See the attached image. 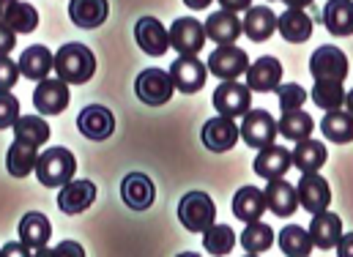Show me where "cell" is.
Wrapping results in <instances>:
<instances>
[{
	"label": "cell",
	"instance_id": "1f68e13d",
	"mask_svg": "<svg viewBox=\"0 0 353 257\" xmlns=\"http://www.w3.org/2000/svg\"><path fill=\"white\" fill-rule=\"evenodd\" d=\"M323 25L332 36H351L353 28V6L351 0H329L323 6Z\"/></svg>",
	"mask_w": 353,
	"mask_h": 257
},
{
	"label": "cell",
	"instance_id": "83f0119b",
	"mask_svg": "<svg viewBox=\"0 0 353 257\" xmlns=\"http://www.w3.org/2000/svg\"><path fill=\"white\" fill-rule=\"evenodd\" d=\"M265 211L263 203V192L258 186H241L236 194H233V216L241 219V222H261Z\"/></svg>",
	"mask_w": 353,
	"mask_h": 257
},
{
	"label": "cell",
	"instance_id": "52a82bcc",
	"mask_svg": "<svg viewBox=\"0 0 353 257\" xmlns=\"http://www.w3.org/2000/svg\"><path fill=\"white\" fill-rule=\"evenodd\" d=\"M239 137L250 148H258V151L268 148V145H274V137H276V121L265 110H250L239 126Z\"/></svg>",
	"mask_w": 353,
	"mask_h": 257
},
{
	"label": "cell",
	"instance_id": "74e56055",
	"mask_svg": "<svg viewBox=\"0 0 353 257\" xmlns=\"http://www.w3.org/2000/svg\"><path fill=\"white\" fill-rule=\"evenodd\" d=\"M241 247L250 255H263L274 247V230L263 222H250L247 230L241 233Z\"/></svg>",
	"mask_w": 353,
	"mask_h": 257
},
{
	"label": "cell",
	"instance_id": "cb8c5ba5",
	"mask_svg": "<svg viewBox=\"0 0 353 257\" xmlns=\"http://www.w3.org/2000/svg\"><path fill=\"white\" fill-rule=\"evenodd\" d=\"M255 175H261L265 181H276V178H285V172L290 170V151L282 148V145H268L261 148L258 159H255Z\"/></svg>",
	"mask_w": 353,
	"mask_h": 257
},
{
	"label": "cell",
	"instance_id": "484cf974",
	"mask_svg": "<svg viewBox=\"0 0 353 257\" xmlns=\"http://www.w3.org/2000/svg\"><path fill=\"white\" fill-rule=\"evenodd\" d=\"M241 30L252 39V41H268L276 30V14L268 8V6H250L247 8V17L241 22Z\"/></svg>",
	"mask_w": 353,
	"mask_h": 257
},
{
	"label": "cell",
	"instance_id": "4dcf8cb0",
	"mask_svg": "<svg viewBox=\"0 0 353 257\" xmlns=\"http://www.w3.org/2000/svg\"><path fill=\"white\" fill-rule=\"evenodd\" d=\"M315 129V121L304 112V110H290V112H282V118L276 121V134H282L285 140L290 143H299V140H307Z\"/></svg>",
	"mask_w": 353,
	"mask_h": 257
},
{
	"label": "cell",
	"instance_id": "d590c367",
	"mask_svg": "<svg viewBox=\"0 0 353 257\" xmlns=\"http://www.w3.org/2000/svg\"><path fill=\"white\" fill-rule=\"evenodd\" d=\"M279 249L285 252V257H310L312 255V241H310L304 227L288 225L279 233Z\"/></svg>",
	"mask_w": 353,
	"mask_h": 257
},
{
	"label": "cell",
	"instance_id": "8d00e7d4",
	"mask_svg": "<svg viewBox=\"0 0 353 257\" xmlns=\"http://www.w3.org/2000/svg\"><path fill=\"white\" fill-rule=\"evenodd\" d=\"M3 25H6L11 33H33L36 25H39V11H36V6L17 0V3L8 8Z\"/></svg>",
	"mask_w": 353,
	"mask_h": 257
},
{
	"label": "cell",
	"instance_id": "3957f363",
	"mask_svg": "<svg viewBox=\"0 0 353 257\" xmlns=\"http://www.w3.org/2000/svg\"><path fill=\"white\" fill-rule=\"evenodd\" d=\"M178 222L189 233H205L216 222V205L205 192H189L178 203Z\"/></svg>",
	"mask_w": 353,
	"mask_h": 257
},
{
	"label": "cell",
	"instance_id": "5bb4252c",
	"mask_svg": "<svg viewBox=\"0 0 353 257\" xmlns=\"http://www.w3.org/2000/svg\"><path fill=\"white\" fill-rule=\"evenodd\" d=\"M69 85L63 80H41L36 90H33V107L41 112V115H61L66 107H69Z\"/></svg>",
	"mask_w": 353,
	"mask_h": 257
},
{
	"label": "cell",
	"instance_id": "7dc6e473",
	"mask_svg": "<svg viewBox=\"0 0 353 257\" xmlns=\"http://www.w3.org/2000/svg\"><path fill=\"white\" fill-rule=\"evenodd\" d=\"M334 249H337V252H340V257H351V255H353V236H351V233H348V236H345V233H343V236H340V241H337V247H334Z\"/></svg>",
	"mask_w": 353,
	"mask_h": 257
},
{
	"label": "cell",
	"instance_id": "603a6c76",
	"mask_svg": "<svg viewBox=\"0 0 353 257\" xmlns=\"http://www.w3.org/2000/svg\"><path fill=\"white\" fill-rule=\"evenodd\" d=\"M50 236H52V225L44 214L39 211H30L22 216L19 222V244H25L28 249H41L50 244Z\"/></svg>",
	"mask_w": 353,
	"mask_h": 257
},
{
	"label": "cell",
	"instance_id": "7bdbcfd3",
	"mask_svg": "<svg viewBox=\"0 0 353 257\" xmlns=\"http://www.w3.org/2000/svg\"><path fill=\"white\" fill-rule=\"evenodd\" d=\"M55 255L58 257H85V249H83V244H77V241H61V244L55 247Z\"/></svg>",
	"mask_w": 353,
	"mask_h": 257
},
{
	"label": "cell",
	"instance_id": "f35d334b",
	"mask_svg": "<svg viewBox=\"0 0 353 257\" xmlns=\"http://www.w3.org/2000/svg\"><path fill=\"white\" fill-rule=\"evenodd\" d=\"M312 101L321 107V110H326V112H332V110H340L343 104H345V88L343 83H315L312 88Z\"/></svg>",
	"mask_w": 353,
	"mask_h": 257
},
{
	"label": "cell",
	"instance_id": "9c48e42d",
	"mask_svg": "<svg viewBox=\"0 0 353 257\" xmlns=\"http://www.w3.org/2000/svg\"><path fill=\"white\" fill-rule=\"evenodd\" d=\"M296 197H299V205H304V211H310V214L329 211V203H332L329 181L318 172H304L296 186Z\"/></svg>",
	"mask_w": 353,
	"mask_h": 257
},
{
	"label": "cell",
	"instance_id": "8fae6325",
	"mask_svg": "<svg viewBox=\"0 0 353 257\" xmlns=\"http://www.w3.org/2000/svg\"><path fill=\"white\" fill-rule=\"evenodd\" d=\"M168 41H170V47H176L178 55H197L205 47V30L197 19L181 17L168 30Z\"/></svg>",
	"mask_w": 353,
	"mask_h": 257
},
{
	"label": "cell",
	"instance_id": "60d3db41",
	"mask_svg": "<svg viewBox=\"0 0 353 257\" xmlns=\"http://www.w3.org/2000/svg\"><path fill=\"white\" fill-rule=\"evenodd\" d=\"M17 118H19V101H17V96H11V90H0V132L3 129H11Z\"/></svg>",
	"mask_w": 353,
	"mask_h": 257
},
{
	"label": "cell",
	"instance_id": "681fc988",
	"mask_svg": "<svg viewBox=\"0 0 353 257\" xmlns=\"http://www.w3.org/2000/svg\"><path fill=\"white\" fill-rule=\"evenodd\" d=\"M282 3H285L288 8H307L312 0H282Z\"/></svg>",
	"mask_w": 353,
	"mask_h": 257
},
{
	"label": "cell",
	"instance_id": "d6a6232c",
	"mask_svg": "<svg viewBox=\"0 0 353 257\" xmlns=\"http://www.w3.org/2000/svg\"><path fill=\"white\" fill-rule=\"evenodd\" d=\"M36 159H39V148L14 140L8 145V154H6V170L11 172L14 178H28L36 167Z\"/></svg>",
	"mask_w": 353,
	"mask_h": 257
},
{
	"label": "cell",
	"instance_id": "30bf717a",
	"mask_svg": "<svg viewBox=\"0 0 353 257\" xmlns=\"http://www.w3.org/2000/svg\"><path fill=\"white\" fill-rule=\"evenodd\" d=\"M170 80H173V88L181 90V93H197L205 85V63L197 58V55H181L176 58V63L170 66Z\"/></svg>",
	"mask_w": 353,
	"mask_h": 257
},
{
	"label": "cell",
	"instance_id": "277c9868",
	"mask_svg": "<svg viewBox=\"0 0 353 257\" xmlns=\"http://www.w3.org/2000/svg\"><path fill=\"white\" fill-rule=\"evenodd\" d=\"M250 69V55L236 47V44H225V47H216L211 55H208V66L205 72H211L216 80L222 83H233L239 80L241 74H247Z\"/></svg>",
	"mask_w": 353,
	"mask_h": 257
},
{
	"label": "cell",
	"instance_id": "c3c4849f",
	"mask_svg": "<svg viewBox=\"0 0 353 257\" xmlns=\"http://www.w3.org/2000/svg\"><path fill=\"white\" fill-rule=\"evenodd\" d=\"M189 8H194V11H203V8H208L214 0H183Z\"/></svg>",
	"mask_w": 353,
	"mask_h": 257
},
{
	"label": "cell",
	"instance_id": "7a4b0ae2",
	"mask_svg": "<svg viewBox=\"0 0 353 257\" xmlns=\"http://www.w3.org/2000/svg\"><path fill=\"white\" fill-rule=\"evenodd\" d=\"M36 178L41 186L47 189H61L66 186L69 181H74V172H77V159L69 148H47L39 159H36Z\"/></svg>",
	"mask_w": 353,
	"mask_h": 257
},
{
	"label": "cell",
	"instance_id": "9a60e30c",
	"mask_svg": "<svg viewBox=\"0 0 353 257\" xmlns=\"http://www.w3.org/2000/svg\"><path fill=\"white\" fill-rule=\"evenodd\" d=\"M77 129L83 132V137H88L93 143H104L115 132V118H112V112L107 107L90 104L77 115Z\"/></svg>",
	"mask_w": 353,
	"mask_h": 257
},
{
	"label": "cell",
	"instance_id": "ee69618b",
	"mask_svg": "<svg viewBox=\"0 0 353 257\" xmlns=\"http://www.w3.org/2000/svg\"><path fill=\"white\" fill-rule=\"evenodd\" d=\"M0 257H33V255H30V249H28L25 244H19V241H8V244L0 247Z\"/></svg>",
	"mask_w": 353,
	"mask_h": 257
},
{
	"label": "cell",
	"instance_id": "bcb514c9",
	"mask_svg": "<svg viewBox=\"0 0 353 257\" xmlns=\"http://www.w3.org/2000/svg\"><path fill=\"white\" fill-rule=\"evenodd\" d=\"M222 11H230V14H239V11H247L252 6V0H219Z\"/></svg>",
	"mask_w": 353,
	"mask_h": 257
},
{
	"label": "cell",
	"instance_id": "d6986e66",
	"mask_svg": "<svg viewBox=\"0 0 353 257\" xmlns=\"http://www.w3.org/2000/svg\"><path fill=\"white\" fill-rule=\"evenodd\" d=\"M282 85V63L271 55L258 58L255 63H250L247 69V88L258 90V93H274Z\"/></svg>",
	"mask_w": 353,
	"mask_h": 257
},
{
	"label": "cell",
	"instance_id": "8992f818",
	"mask_svg": "<svg viewBox=\"0 0 353 257\" xmlns=\"http://www.w3.org/2000/svg\"><path fill=\"white\" fill-rule=\"evenodd\" d=\"M173 80H170V74L168 72H162V69H145V72H140L137 74V80H134V93H137V99L143 101V104H148V107H162V104H168L170 99H173Z\"/></svg>",
	"mask_w": 353,
	"mask_h": 257
},
{
	"label": "cell",
	"instance_id": "836d02e7",
	"mask_svg": "<svg viewBox=\"0 0 353 257\" xmlns=\"http://www.w3.org/2000/svg\"><path fill=\"white\" fill-rule=\"evenodd\" d=\"M321 132H323V137L329 140V143H337V145H345L348 140H351L353 129H351V112L348 110H332V112H326L323 115V121H321Z\"/></svg>",
	"mask_w": 353,
	"mask_h": 257
},
{
	"label": "cell",
	"instance_id": "e0dca14e",
	"mask_svg": "<svg viewBox=\"0 0 353 257\" xmlns=\"http://www.w3.org/2000/svg\"><path fill=\"white\" fill-rule=\"evenodd\" d=\"M93 203H96V183L93 181H69L66 186H61L58 208L66 216H77V214L88 211Z\"/></svg>",
	"mask_w": 353,
	"mask_h": 257
},
{
	"label": "cell",
	"instance_id": "ffe728a7",
	"mask_svg": "<svg viewBox=\"0 0 353 257\" xmlns=\"http://www.w3.org/2000/svg\"><path fill=\"white\" fill-rule=\"evenodd\" d=\"M263 203L268 211H274L276 216H293L299 208V197H296V186H290L285 178L268 181V186L263 189Z\"/></svg>",
	"mask_w": 353,
	"mask_h": 257
},
{
	"label": "cell",
	"instance_id": "f5cc1de1",
	"mask_svg": "<svg viewBox=\"0 0 353 257\" xmlns=\"http://www.w3.org/2000/svg\"><path fill=\"white\" fill-rule=\"evenodd\" d=\"M178 257H200V255H197V252H181Z\"/></svg>",
	"mask_w": 353,
	"mask_h": 257
},
{
	"label": "cell",
	"instance_id": "f546056e",
	"mask_svg": "<svg viewBox=\"0 0 353 257\" xmlns=\"http://www.w3.org/2000/svg\"><path fill=\"white\" fill-rule=\"evenodd\" d=\"M11 129H14V140L28 143L33 148H41L50 140V126L41 115H19Z\"/></svg>",
	"mask_w": 353,
	"mask_h": 257
},
{
	"label": "cell",
	"instance_id": "ab89813d",
	"mask_svg": "<svg viewBox=\"0 0 353 257\" xmlns=\"http://www.w3.org/2000/svg\"><path fill=\"white\" fill-rule=\"evenodd\" d=\"M276 93H279V107H282V112L301 110L304 101H307V90H304L301 85H296V83H285V85H279L276 88Z\"/></svg>",
	"mask_w": 353,
	"mask_h": 257
},
{
	"label": "cell",
	"instance_id": "b9f144b4",
	"mask_svg": "<svg viewBox=\"0 0 353 257\" xmlns=\"http://www.w3.org/2000/svg\"><path fill=\"white\" fill-rule=\"evenodd\" d=\"M19 80V69L17 61H11L8 55H0V90H11Z\"/></svg>",
	"mask_w": 353,
	"mask_h": 257
},
{
	"label": "cell",
	"instance_id": "2e32d148",
	"mask_svg": "<svg viewBox=\"0 0 353 257\" xmlns=\"http://www.w3.org/2000/svg\"><path fill=\"white\" fill-rule=\"evenodd\" d=\"M134 39H137V47L151 55V58H162L168 50H170V41H168V30L159 19L154 17H143L134 22Z\"/></svg>",
	"mask_w": 353,
	"mask_h": 257
},
{
	"label": "cell",
	"instance_id": "816d5d0a",
	"mask_svg": "<svg viewBox=\"0 0 353 257\" xmlns=\"http://www.w3.org/2000/svg\"><path fill=\"white\" fill-rule=\"evenodd\" d=\"M33 257H58L55 255V249H50V247H41V249H36V255Z\"/></svg>",
	"mask_w": 353,
	"mask_h": 257
},
{
	"label": "cell",
	"instance_id": "e575fe53",
	"mask_svg": "<svg viewBox=\"0 0 353 257\" xmlns=\"http://www.w3.org/2000/svg\"><path fill=\"white\" fill-rule=\"evenodd\" d=\"M236 233H233V227L230 225H211L205 233H203V247H205V252L214 257H225L233 252V247H236Z\"/></svg>",
	"mask_w": 353,
	"mask_h": 257
},
{
	"label": "cell",
	"instance_id": "4fadbf2b",
	"mask_svg": "<svg viewBox=\"0 0 353 257\" xmlns=\"http://www.w3.org/2000/svg\"><path fill=\"white\" fill-rule=\"evenodd\" d=\"M121 197L132 211H148L157 200V186L145 172H129L121 181Z\"/></svg>",
	"mask_w": 353,
	"mask_h": 257
},
{
	"label": "cell",
	"instance_id": "ac0fdd59",
	"mask_svg": "<svg viewBox=\"0 0 353 257\" xmlns=\"http://www.w3.org/2000/svg\"><path fill=\"white\" fill-rule=\"evenodd\" d=\"M312 247L318 249H334L340 236H343V219L332 211H321V214H312V222H310V230H307Z\"/></svg>",
	"mask_w": 353,
	"mask_h": 257
},
{
	"label": "cell",
	"instance_id": "6da1fadb",
	"mask_svg": "<svg viewBox=\"0 0 353 257\" xmlns=\"http://www.w3.org/2000/svg\"><path fill=\"white\" fill-rule=\"evenodd\" d=\"M52 69L66 85H85L96 74V58L85 44L69 41L52 55Z\"/></svg>",
	"mask_w": 353,
	"mask_h": 257
},
{
	"label": "cell",
	"instance_id": "ba28073f",
	"mask_svg": "<svg viewBox=\"0 0 353 257\" xmlns=\"http://www.w3.org/2000/svg\"><path fill=\"white\" fill-rule=\"evenodd\" d=\"M214 107L225 118H241L252 110V90L241 83H222L214 90Z\"/></svg>",
	"mask_w": 353,
	"mask_h": 257
},
{
	"label": "cell",
	"instance_id": "f6af8a7d",
	"mask_svg": "<svg viewBox=\"0 0 353 257\" xmlns=\"http://www.w3.org/2000/svg\"><path fill=\"white\" fill-rule=\"evenodd\" d=\"M17 47V33H11L3 22H0V55H8Z\"/></svg>",
	"mask_w": 353,
	"mask_h": 257
},
{
	"label": "cell",
	"instance_id": "7c38bea8",
	"mask_svg": "<svg viewBox=\"0 0 353 257\" xmlns=\"http://www.w3.org/2000/svg\"><path fill=\"white\" fill-rule=\"evenodd\" d=\"M200 140H203V145H205L208 151L225 154V151H230V148L239 143V126L233 123V118L216 115V118H211V121L203 123Z\"/></svg>",
	"mask_w": 353,
	"mask_h": 257
},
{
	"label": "cell",
	"instance_id": "db71d44e",
	"mask_svg": "<svg viewBox=\"0 0 353 257\" xmlns=\"http://www.w3.org/2000/svg\"><path fill=\"white\" fill-rule=\"evenodd\" d=\"M247 257H258V255H247Z\"/></svg>",
	"mask_w": 353,
	"mask_h": 257
},
{
	"label": "cell",
	"instance_id": "f1b7e54d",
	"mask_svg": "<svg viewBox=\"0 0 353 257\" xmlns=\"http://www.w3.org/2000/svg\"><path fill=\"white\" fill-rule=\"evenodd\" d=\"M326 145L307 137V140H299L296 148L290 151V165H296L301 172H318L326 165Z\"/></svg>",
	"mask_w": 353,
	"mask_h": 257
},
{
	"label": "cell",
	"instance_id": "d4e9b609",
	"mask_svg": "<svg viewBox=\"0 0 353 257\" xmlns=\"http://www.w3.org/2000/svg\"><path fill=\"white\" fill-rule=\"evenodd\" d=\"M107 14H110L107 0H69V17L83 30H93V28L104 25Z\"/></svg>",
	"mask_w": 353,
	"mask_h": 257
},
{
	"label": "cell",
	"instance_id": "5b68a950",
	"mask_svg": "<svg viewBox=\"0 0 353 257\" xmlns=\"http://www.w3.org/2000/svg\"><path fill=\"white\" fill-rule=\"evenodd\" d=\"M310 74L315 83H343L348 77V55L340 47H318L310 58Z\"/></svg>",
	"mask_w": 353,
	"mask_h": 257
},
{
	"label": "cell",
	"instance_id": "7402d4cb",
	"mask_svg": "<svg viewBox=\"0 0 353 257\" xmlns=\"http://www.w3.org/2000/svg\"><path fill=\"white\" fill-rule=\"evenodd\" d=\"M203 30H205V39L216 41L219 47H225V44H233L241 36V19L236 14H230V11H216V14H211L205 19Z\"/></svg>",
	"mask_w": 353,
	"mask_h": 257
},
{
	"label": "cell",
	"instance_id": "f907efd6",
	"mask_svg": "<svg viewBox=\"0 0 353 257\" xmlns=\"http://www.w3.org/2000/svg\"><path fill=\"white\" fill-rule=\"evenodd\" d=\"M14 3H17V0H0V22L6 19V14H8V8H11Z\"/></svg>",
	"mask_w": 353,
	"mask_h": 257
},
{
	"label": "cell",
	"instance_id": "4316f807",
	"mask_svg": "<svg viewBox=\"0 0 353 257\" xmlns=\"http://www.w3.org/2000/svg\"><path fill=\"white\" fill-rule=\"evenodd\" d=\"M276 30L282 33L285 41L301 44V41H307L312 36V19L301 8H288L285 14L276 17Z\"/></svg>",
	"mask_w": 353,
	"mask_h": 257
},
{
	"label": "cell",
	"instance_id": "44dd1931",
	"mask_svg": "<svg viewBox=\"0 0 353 257\" xmlns=\"http://www.w3.org/2000/svg\"><path fill=\"white\" fill-rule=\"evenodd\" d=\"M17 69L25 80H33V83H41L50 77L52 72V52L44 47V44H33L22 52V58L17 61Z\"/></svg>",
	"mask_w": 353,
	"mask_h": 257
}]
</instances>
